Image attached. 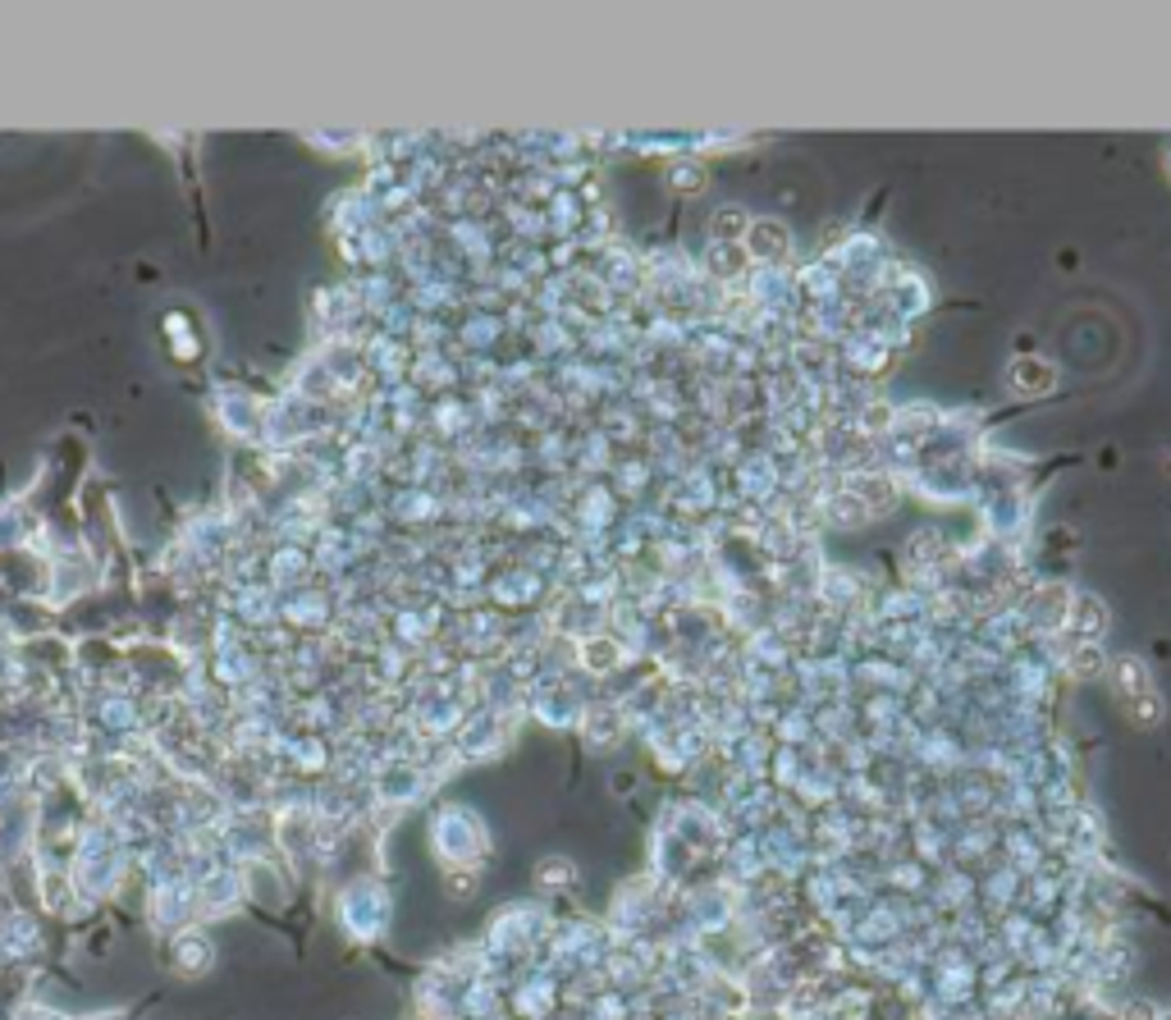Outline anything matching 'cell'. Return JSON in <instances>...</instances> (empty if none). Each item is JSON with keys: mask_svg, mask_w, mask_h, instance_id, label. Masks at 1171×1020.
<instances>
[{"mask_svg": "<svg viewBox=\"0 0 1171 1020\" xmlns=\"http://www.w3.org/2000/svg\"><path fill=\"white\" fill-rule=\"evenodd\" d=\"M1117 692L1125 696V709H1131L1135 723H1158L1162 719V700L1154 692V673H1148L1144 659H1135V655L1117 659Z\"/></svg>", "mask_w": 1171, "mask_h": 1020, "instance_id": "obj_1", "label": "cell"}, {"mask_svg": "<svg viewBox=\"0 0 1171 1020\" xmlns=\"http://www.w3.org/2000/svg\"><path fill=\"white\" fill-rule=\"evenodd\" d=\"M1071 632L1085 636V640H1098L1103 632H1108V605H1103L1098 595H1089V590L1071 595Z\"/></svg>", "mask_w": 1171, "mask_h": 1020, "instance_id": "obj_2", "label": "cell"}, {"mask_svg": "<svg viewBox=\"0 0 1171 1020\" xmlns=\"http://www.w3.org/2000/svg\"><path fill=\"white\" fill-rule=\"evenodd\" d=\"M1057 385V366L1048 362H1038V358H1021L1011 366V389L1016 394H1044Z\"/></svg>", "mask_w": 1171, "mask_h": 1020, "instance_id": "obj_3", "label": "cell"}, {"mask_svg": "<svg viewBox=\"0 0 1171 1020\" xmlns=\"http://www.w3.org/2000/svg\"><path fill=\"white\" fill-rule=\"evenodd\" d=\"M746 242L756 257H778V252H787L792 238H787V225H778V220H750Z\"/></svg>", "mask_w": 1171, "mask_h": 1020, "instance_id": "obj_4", "label": "cell"}, {"mask_svg": "<svg viewBox=\"0 0 1171 1020\" xmlns=\"http://www.w3.org/2000/svg\"><path fill=\"white\" fill-rule=\"evenodd\" d=\"M710 229H714V238H746V229H750V215H746L742 207H723V211H714Z\"/></svg>", "mask_w": 1171, "mask_h": 1020, "instance_id": "obj_5", "label": "cell"}, {"mask_svg": "<svg viewBox=\"0 0 1171 1020\" xmlns=\"http://www.w3.org/2000/svg\"><path fill=\"white\" fill-rule=\"evenodd\" d=\"M613 663H618V646H613V640H600V636L586 640V669L605 673V669H613Z\"/></svg>", "mask_w": 1171, "mask_h": 1020, "instance_id": "obj_6", "label": "cell"}, {"mask_svg": "<svg viewBox=\"0 0 1171 1020\" xmlns=\"http://www.w3.org/2000/svg\"><path fill=\"white\" fill-rule=\"evenodd\" d=\"M1071 673L1075 677H1098L1103 673V655L1094 646H1075L1071 650Z\"/></svg>", "mask_w": 1171, "mask_h": 1020, "instance_id": "obj_7", "label": "cell"}, {"mask_svg": "<svg viewBox=\"0 0 1171 1020\" xmlns=\"http://www.w3.org/2000/svg\"><path fill=\"white\" fill-rule=\"evenodd\" d=\"M540 870H545V883H568L572 879V864L568 860H545Z\"/></svg>", "mask_w": 1171, "mask_h": 1020, "instance_id": "obj_8", "label": "cell"}]
</instances>
